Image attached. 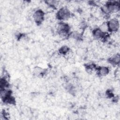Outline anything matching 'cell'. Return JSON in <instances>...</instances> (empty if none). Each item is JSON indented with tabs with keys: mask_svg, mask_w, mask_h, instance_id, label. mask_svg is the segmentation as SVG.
Listing matches in <instances>:
<instances>
[{
	"mask_svg": "<svg viewBox=\"0 0 120 120\" xmlns=\"http://www.w3.org/2000/svg\"><path fill=\"white\" fill-rule=\"evenodd\" d=\"M33 71H34V73L35 75H39L42 74V71H43V69L41 67H37L34 68Z\"/></svg>",
	"mask_w": 120,
	"mask_h": 120,
	"instance_id": "9c48e42d",
	"label": "cell"
},
{
	"mask_svg": "<svg viewBox=\"0 0 120 120\" xmlns=\"http://www.w3.org/2000/svg\"><path fill=\"white\" fill-rule=\"evenodd\" d=\"M120 61V55L119 53H117L115 54H112L111 56H110L109 62L113 66H116L119 64Z\"/></svg>",
	"mask_w": 120,
	"mask_h": 120,
	"instance_id": "5b68a950",
	"label": "cell"
},
{
	"mask_svg": "<svg viewBox=\"0 0 120 120\" xmlns=\"http://www.w3.org/2000/svg\"><path fill=\"white\" fill-rule=\"evenodd\" d=\"M98 28L104 33H107L109 31L107 23L106 22H103Z\"/></svg>",
	"mask_w": 120,
	"mask_h": 120,
	"instance_id": "52a82bcc",
	"label": "cell"
},
{
	"mask_svg": "<svg viewBox=\"0 0 120 120\" xmlns=\"http://www.w3.org/2000/svg\"><path fill=\"white\" fill-rule=\"evenodd\" d=\"M44 17L45 13L41 9L37 10L33 14V18L37 23H42L44 20Z\"/></svg>",
	"mask_w": 120,
	"mask_h": 120,
	"instance_id": "3957f363",
	"label": "cell"
},
{
	"mask_svg": "<svg viewBox=\"0 0 120 120\" xmlns=\"http://www.w3.org/2000/svg\"><path fill=\"white\" fill-rule=\"evenodd\" d=\"M107 23L109 31L112 32H114L118 31L119 29V21L118 19H110Z\"/></svg>",
	"mask_w": 120,
	"mask_h": 120,
	"instance_id": "7a4b0ae2",
	"label": "cell"
},
{
	"mask_svg": "<svg viewBox=\"0 0 120 120\" xmlns=\"http://www.w3.org/2000/svg\"><path fill=\"white\" fill-rule=\"evenodd\" d=\"M71 12L66 7H62L60 8L56 14V17L60 20H68L70 18Z\"/></svg>",
	"mask_w": 120,
	"mask_h": 120,
	"instance_id": "6da1fadb",
	"label": "cell"
},
{
	"mask_svg": "<svg viewBox=\"0 0 120 120\" xmlns=\"http://www.w3.org/2000/svg\"><path fill=\"white\" fill-rule=\"evenodd\" d=\"M106 34L107 33H104L99 29V28H94L92 30V37L97 40H101L105 38V37H106Z\"/></svg>",
	"mask_w": 120,
	"mask_h": 120,
	"instance_id": "277c9868",
	"label": "cell"
},
{
	"mask_svg": "<svg viewBox=\"0 0 120 120\" xmlns=\"http://www.w3.org/2000/svg\"><path fill=\"white\" fill-rule=\"evenodd\" d=\"M69 49L68 46L66 45H63L60 48V53L63 54H66L69 51Z\"/></svg>",
	"mask_w": 120,
	"mask_h": 120,
	"instance_id": "ba28073f",
	"label": "cell"
},
{
	"mask_svg": "<svg viewBox=\"0 0 120 120\" xmlns=\"http://www.w3.org/2000/svg\"><path fill=\"white\" fill-rule=\"evenodd\" d=\"M109 73V68L106 66H100L98 69V74L101 76L104 77Z\"/></svg>",
	"mask_w": 120,
	"mask_h": 120,
	"instance_id": "8992f818",
	"label": "cell"
}]
</instances>
